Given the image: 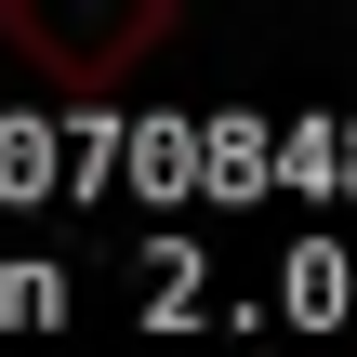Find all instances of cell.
I'll list each match as a JSON object with an SVG mask.
<instances>
[{"label": "cell", "instance_id": "cell-1", "mask_svg": "<svg viewBox=\"0 0 357 357\" xmlns=\"http://www.w3.org/2000/svg\"><path fill=\"white\" fill-rule=\"evenodd\" d=\"M185 13L172 0H0V53L40 66L53 93H119Z\"/></svg>", "mask_w": 357, "mask_h": 357}]
</instances>
